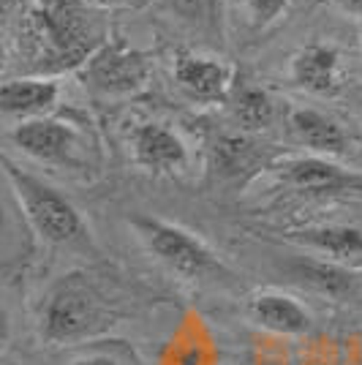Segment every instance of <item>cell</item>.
Returning <instances> with one entry per match:
<instances>
[{"label": "cell", "instance_id": "16", "mask_svg": "<svg viewBox=\"0 0 362 365\" xmlns=\"http://www.w3.org/2000/svg\"><path fill=\"white\" fill-rule=\"evenodd\" d=\"M294 273L302 284H311L314 289L327 292L332 297H341L354 289V275L332 262H297Z\"/></svg>", "mask_w": 362, "mask_h": 365}, {"label": "cell", "instance_id": "17", "mask_svg": "<svg viewBox=\"0 0 362 365\" xmlns=\"http://www.w3.org/2000/svg\"><path fill=\"white\" fill-rule=\"evenodd\" d=\"M164 6L169 14L194 25H207L221 14V0H164Z\"/></svg>", "mask_w": 362, "mask_h": 365}, {"label": "cell", "instance_id": "5", "mask_svg": "<svg viewBox=\"0 0 362 365\" xmlns=\"http://www.w3.org/2000/svg\"><path fill=\"white\" fill-rule=\"evenodd\" d=\"M104 324V311L85 287L63 284L44 303L41 333L52 344H66L95 333Z\"/></svg>", "mask_w": 362, "mask_h": 365}, {"label": "cell", "instance_id": "21", "mask_svg": "<svg viewBox=\"0 0 362 365\" xmlns=\"http://www.w3.org/2000/svg\"><path fill=\"white\" fill-rule=\"evenodd\" d=\"M346 14L357 16V19H362V0H335Z\"/></svg>", "mask_w": 362, "mask_h": 365}, {"label": "cell", "instance_id": "11", "mask_svg": "<svg viewBox=\"0 0 362 365\" xmlns=\"http://www.w3.org/2000/svg\"><path fill=\"white\" fill-rule=\"evenodd\" d=\"M289 79L314 96H332L341 88V52L330 44L302 46L289 63Z\"/></svg>", "mask_w": 362, "mask_h": 365}, {"label": "cell", "instance_id": "6", "mask_svg": "<svg viewBox=\"0 0 362 365\" xmlns=\"http://www.w3.org/2000/svg\"><path fill=\"white\" fill-rule=\"evenodd\" d=\"M9 139L25 155H31L41 164H52V167L74 164V153L76 145H79L74 125L66 120H58V118L22 120L9 131Z\"/></svg>", "mask_w": 362, "mask_h": 365}, {"label": "cell", "instance_id": "1", "mask_svg": "<svg viewBox=\"0 0 362 365\" xmlns=\"http://www.w3.org/2000/svg\"><path fill=\"white\" fill-rule=\"evenodd\" d=\"M82 0H38L33 11L36 38L41 41V71L82 68L101 46Z\"/></svg>", "mask_w": 362, "mask_h": 365}, {"label": "cell", "instance_id": "7", "mask_svg": "<svg viewBox=\"0 0 362 365\" xmlns=\"http://www.w3.org/2000/svg\"><path fill=\"white\" fill-rule=\"evenodd\" d=\"M131 155L139 167L152 175H175L188 164V148L177 131L164 123H139L131 131Z\"/></svg>", "mask_w": 362, "mask_h": 365}, {"label": "cell", "instance_id": "4", "mask_svg": "<svg viewBox=\"0 0 362 365\" xmlns=\"http://www.w3.org/2000/svg\"><path fill=\"white\" fill-rule=\"evenodd\" d=\"M82 76L93 91L104 96H125L145 88L150 76V63L125 41H104L93 52L90 61L82 66Z\"/></svg>", "mask_w": 362, "mask_h": 365}, {"label": "cell", "instance_id": "10", "mask_svg": "<svg viewBox=\"0 0 362 365\" xmlns=\"http://www.w3.org/2000/svg\"><path fill=\"white\" fill-rule=\"evenodd\" d=\"M61 82L52 76H19L0 85V112L3 118L33 120L44 118L61 98Z\"/></svg>", "mask_w": 362, "mask_h": 365}, {"label": "cell", "instance_id": "20", "mask_svg": "<svg viewBox=\"0 0 362 365\" xmlns=\"http://www.w3.org/2000/svg\"><path fill=\"white\" fill-rule=\"evenodd\" d=\"M71 365H120L115 357L109 354H90V357H82V360H74Z\"/></svg>", "mask_w": 362, "mask_h": 365}, {"label": "cell", "instance_id": "14", "mask_svg": "<svg viewBox=\"0 0 362 365\" xmlns=\"http://www.w3.org/2000/svg\"><path fill=\"white\" fill-rule=\"evenodd\" d=\"M289 235H291L294 243L316 248V251L335 259L362 254V229L357 227H314L300 229V232H289Z\"/></svg>", "mask_w": 362, "mask_h": 365}, {"label": "cell", "instance_id": "19", "mask_svg": "<svg viewBox=\"0 0 362 365\" xmlns=\"http://www.w3.org/2000/svg\"><path fill=\"white\" fill-rule=\"evenodd\" d=\"M88 9H101V11H106V9H125V6H131L134 0H82Z\"/></svg>", "mask_w": 362, "mask_h": 365}, {"label": "cell", "instance_id": "13", "mask_svg": "<svg viewBox=\"0 0 362 365\" xmlns=\"http://www.w3.org/2000/svg\"><path fill=\"white\" fill-rule=\"evenodd\" d=\"M289 125H291V134L297 137V142L305 145L308 150H314L316 155H341V153H346V131L332 118H327L324 112H319V109H294L289 115Z\"/></svg>", "mask_w": 362, "mask_h": 365}, {"label": "cell", "instance_id": "3", "mask_svg": "<svg viewBox=\"0 0 362 365\" xmlns=\"http://www.w3.org/2000/svg\"><path fill=\"white\" fill-rule=\"evenodd\" d=\"M131 227L136 229V235L145 240L152 254L182 278L202 281V278L227 275L224 262L194 232L177 227L172 221H164V218H155V215H134Z\"/></svg>", "mask_w": 362, "mask_h": 365}, {"label": "cell", "instance_id": "18", "mask_svg": "<svg viewBox=\"0 0 362 365\" xmlns=\"http://www.w3.org/2000/svg\"><path fill=\"white\" fill-rule=\"evenodd\" d=\"M291 0H242V9L254 28H270L289 11Z\"/></svg>", "mask_w": 362, "mask_h": 365}, {"label": "cell", "instance_id": "15", "mask_svg": "<svg viewBox=\"0 0 362 365\" xmlns=\"http://www.w3.org/2000/svg\"><path fill=\"white\" fill-rule=\"evenodd\" d=\"M234 120L248 131H262L275 120V104L264 91L259 88H242L232 98Z\"/></svg>", "mask_w": 362, "mask_h": 365}, {"label": "cell", "instance_id": "12", "mask_svg": "<svg viewBox=\"0 0 362 365\" xmlns=\"http://www.w3.org/2000/svg\"><path fill=\"white\" fill-rule=\"evenodd\" d=\"M248 317L254 324L278 335H308L314 330L311 311L284 292H259L248 300Z\"/></svg>", "mask_w": 362, "mask_h": 365}, {"label": "cell", "instance_id": "9", "mask_svg": "<svg viewBox=\"0 0 362 365\" xmlns=\"http://www.w3.org/2000/svg\"><path fill=\"white\" fill-rule=\"evenodd\" d=\"M281 180L308 194H341V191H362V178L348 169L332 164L327 155H300L289 158L278 169Z\"/></svg>", "mask_w": 362, "mask_h": 365}, {"label": "cell", "instance_id": "2", "mask_svg": "<svg viewBox=\"0 0 362 365\" xmlns=\"http://www.w3.org/2000/svg\"><path fill=\"white\" fill-rule=\"evenodd\" d=\"M6 178L14 188V197L28 218L33 232L52 245H76L88 240V227L82 215L58 188L36 178L31 172H22L9 158L3 161Z\"/></svg>", "mask_w": 362, "mask_h": 365}, {"label": "cell", "instance_id": "8", "mask_svg": "<svg viewBox=\"0 0 362 365\" xmlns=\"http://www.w3.org/2000/svg\"><path fill=\"white\" fill-rule=\"evenodd\" d=\"M234 71L221 58L212 55H197V52H182L175 61V82L188 98L202 104L224 101L232 91Z\"/></svg>", "mask_w": 362, "mask_h": 365}]
</instances>
